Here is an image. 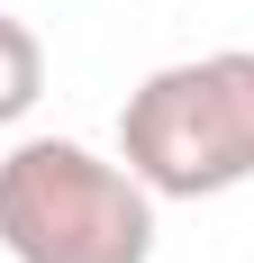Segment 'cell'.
Listing matches in <instances>:
<instances>
[{
	"mask_svg": "<svg viewBox=\"0 0 254 263\" xmlns=\"http://www.w3.org/2000/svg\"><path fill=\"white\" fill-rule=\"evenodd\" d=\"M118 163L154 200H218L254 182V54L218 46L146 73L118 109Z\"/></svg>",
	"mask_w": 254,
	"mask_h": 263,
	"instance_id": "obj_1",
	"label": "cell"
},
{
	"mask_svg": "<svg viewBox=\"0 0 254 263\" xmlns=\"http://www.w3.org/2000/svg\"><path fill=\"white\" fill-rule=\"evenodd\" d=\"M0 245L19 263H154V191L82 136L0 155Z\"/></svg>",
	"mask_w": 254,
	"mask_h": 263,
	"instance_id": "obj_2",
	"label": "cell"
},
{
	"mask_svg": "<svg viewBox=\"0 0 254 263\" xmlns=\"http://www.w3.org/2000/svg\"><path fill=\"white\" fill-rule=\"evenodd\" d=\"M37 91H46V46H37L27 18L0 9V127H19L27 109H37Z\"/></svg>",
	"mask_w": 254,
	"mask_h": 263,
	"instance_id": "obj_3",
	"label": "cell"
}]
</instances>
